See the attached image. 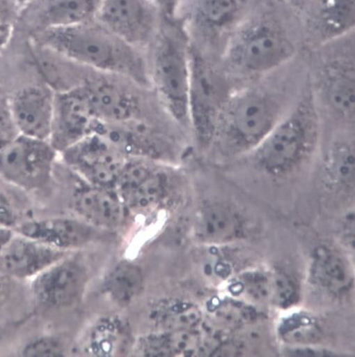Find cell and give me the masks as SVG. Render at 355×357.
<instances>
[{"instance_id":"cell-18","label":"cell","mask_w":355,"mask_h":357,"mask_svg":"<svg viewBox=\"0 0 355 357\" xmlns=\"http://www.w3.org/2000/svg\"><path fill=\"white\" fill-rule=\"evenodd\" d=\"M354 70L351 63H334L325 72L322 82L325 100L337 116L347 122L354 118Z\"/></svg>"},{"instance_id":"cell-30","label":"cell","mask_w":355,"mask_h":357,"mask_svg":"<svg viewBox=\"0 0 355 357\" xmlns=\"http://www.w3.org/2000/svg\"><path fill=\"white\" fill-rule=\"evenodd\" d=\"M16 207L10 196L0 188V226L13 229L18 225Z\"/></svg>"},{"instance_id":"cell-1","label":"cell","mask_w":355,"mask_h":357,"mask_svg":"<svg viewBox=\"0 0 355 357\" xmlns=\"http://www.w3.org/2000/svg\"><path fill=\"white\" fill-rule=\"evenodd\" d=\"M35 44L84 68L130 79L145 85L149 73L136 49L95 20L32 34Z\"/></svg>"},{"instance_id":"cell-12","label":"cell","mask_w":355,"mask_h":357,"mask_svg":"<svg viewBox=\"0 0 355 357\" xmlns=\"http://www.w3.org/2000/svg\"><path fill=\"white\" fill-rule=\"evenodd\" d=\"M55 94L50 84H31L10 97V114L17 135L49 141Z\"/></svg>"},{"instance_id":"cell-5","label":"cell","mask_w":355,"mask_h":357,"mask_svg":"<svg viewBox=\"0 0 355 357\" xmlns=\"http://www.w3.org/2000/svg\"><path fill=\"white\" fill-rule=\"evenodd\" d=\"M295 48L281 26L257 21L237 33L227 50V62L235 70L260 75L278 68L292 58Z\"/></svg>"},{"instance_id":"cell-31","label":"cell","mask_w":355,"mask_h":357,"mask_svg":"<svg viewBox=\"0 0 355 357\" xmlns=\"http://www.w3.org/2000/svg\"><path fill=\"white\" fill-rule=\"evenodd\" d=\"M10 97L0 86V133L12 138L17 135L10 114Z\"/></svg>"},{"instance_id":"cell-14","label":"cell","mask_w":355,"mask_h":357,"mask_svg":"<svg viewBox=\"0 0 355 357\" xmlns=\"http://www.w3.org/2000/svg\"><path fill=\"white\" fill-rule=\"evenodd\" d=\"M65 255V252L15 232L0 255V274L16 282L31 281Z\"/></svg>"},{"instance_id":"cell-25","label":"cell","mask_w":355,"mask_h":357,"mask_svg":"<svg viewBox=\"0 0 355 357\" xmlns=\"http://www.w3.org/2000/svg\"><path fill=\"white\" fill-rule=\"evenodd\" d=\"M142 273L136 266L122 264L109 274L106 290L116 301L126 304L131 302L142 290Z\"/></svg>"},{"instance_id":"cell-36","label":"cell","mask_w":355,"mask_h":357,"mask_svg":"<svg viewBox=\"0 0 355 357\" xmlns=\"http://www.w3.org/2000/svg\"><path fill=\"white\" fill-rule=\"evenodd\" d=\"M15 232L13 229L0 226V255H1L4 247L11 239Z\"/></svg>"},{"instance_id":"cell-23","label":"cell","mask_w":355,"mask_h":357,"mask_svg":"<svg viewBox=\"0 0 355 357\" xmlns=\"http://www.w3.org/2000/svg\"><path fill=\"white\" fill-rule=\"evenodd\" d=\"M169 176L156 169L143 182L123 197L127 207L135 210L152 208L161 202L170 189Z\"/></svg>"},{"instance_id":"cell-35","label":"cell","mask_w":355,"mask_h":357,"mask_svg":"<svg viewBox=\"0 0 355 357\" xmlns=\"http://www.w3.org/2000/svg\"><path fill=\"white\" fill-rule=\"evenodd\" d=\"M12 24L0 22V51L8 43L12 35Z\"/></svg>"},{"instance_id":"cell-28","label":"cell","mask_w":355,"mask_h":357,"mask_svg":"<svg viewBox=\"0 0 355 357\" xmlns=\"http://www.w3.org/2000/svg\"><path fill=\"white\" fill-rule=\"evenodd\" d=\"M157 169L145 160L134 158L127 160L118 176L114 190L123 196L136 188Z\"/></svg>"},{"instance_id":"cell-4","label":"cell","mask_w":355,"mask_h":357,"mask_svg":"<svg viewBox=\"0 0 355 357\" xmlns=\"http://www.w3.org/2000/svg\"><path fill=\"white\" fill-rule=\"evenodd\" d=\"M149 76L162 104L174 120L189 124V92L191 50L184 30L171 25L155 39Z\"/></svg>"},{"instance_id":"cell-37","label":"cell","mask_w":355,"mask_h":357,"mask_svg":"<svg viewBox=\"0 0 355 357\" xmlns=\"http://www.w3.org/2000/svg\"><path fill=\"white\" fill-rule=\"evenodd\" d=\"M10 139L11 138H9L6 135L0 133V148H1L3 145Z\"/></svg>"},{"instance_id":"cell-3","label":"cell","mask_w":355,"mask_h":357,"mask_svg":"<svg viewBox=\"0 0 355 357\" xmlns=\"http://www.w3.org/2000/svg\"><path fill=\"white\" fill-rule=\"evenodd\" d=\"M278 97L251 89L230 94L221 112L212 144L223 155H248L277 125L283 116Z\"/></svg>"},{"instance_id":"cell-29","label":"cell","mask_w":355,"mask_h":357,"mask_svg":"<svg viewBox=\"0 0 355 357\" xmlns=\"http://www.w3.org/2000/svg\"><path fill=\"white\" fill-rule=\"evenodd\" d=\"M66 354L63 342L53 335H41L27 342L19 350L26 357H61Z\"/></svg>"},{"instance_id":"cell-13","label":"cell","mask_w":355,"mask_h":357,"mask_svg":"<svg viewBox=\"0 0 355 357\" xmlns=\"http://www.w3.org/2000/svg\"><path fill=\"white\" fill-rule=\"evenodd\" d=\"M100 0H31L17 18L32 34L70 26L95 19Z\"/></svg>"},{"instance_id":"cell-17","label":"cell","mask_w":355,"mask_h":357,"mask_svg":"<svg viewBox=\"0 0 355 357\" xmlns=\"http://www.w3.org/2000/svg\"><path fill=\"white\" fill-rule=\"evenodd\" d=\"M97 120L109 125L130 123L138 114L139 103L120 86L106 80L88 79L84 82Z\"/></svg>"},{"instance_id":"cell-27","label":"cell","mask_w":355,"mask_h":357,"mask_svg":"<svg viewBox=\"0 0 355 357\" xmlns=\"http://www.w3.org/2000/svg\"><path fill=\"white\" fill-rule=\"evenodd\" d=\"M200 337L191 330L165 332L148 341V353L152 355H184L195 353Z\"/></svg>"},{"instance_id":"cell-21","label":"cell","mask_w":355,"mask_h":357,"mask_svg":"<svg viewBox=\"0 0 355 357\" xmlns=\"http://www.w3.org/2000/svg\"><path fill=\"white\" fill-rule=\"evenodd\" d=\"M240 12L239 0H196L192 17L196 26L219 32L233 24Z\"/></svg>"},{"instance_id":"cell-26","label":"cell","mask_w":355,"mask_h":357,"mask_svg":"<svg viewBox=\"0 0 355 357\" xmlns=\"http://www.w3.org/2000/svg\"><path fill=\"white\" fill-rule=\"evenodd\" d=\"M154 319L165 333L193 329L200 323L201 314L192 303L174 301L159 307Z\"/></svg>"},{"instance_id":"cell-32","label":"cell","mask_w":355,"mask_h":357,"mask_svg":"<svg viewBox=\"0 0 355 357\" xmlns=\"http://www.w3.org/2000/svg\"><path fill=\"white\" fill-rule=\"evenodd\" d=\"M17 6L15 0H0V22L11 24L15 15L19 13L15 11Z\"/></svg>"},{"instance_id":"cell-11","label":"cell","mask_w":355,"mask_h":357,"mask_svg":"<svg viewBox=\"0 0 355 357\" xmlns=\"http://www.w3.org/2000/svg\"><path fill=\"white\" fill-rule=\"evenodd\" d=\"M86 279L80 264L63 258L30 281V292L34 301L42 307L68 308L82 296Z\"/></svg>"},{"instance_id":"cell-7","label":"cell","mask_w":355,"mask_h":357,"mask_svg":"<svg viewBox=\"0 0 355 357\" xmlns=\"http://www.w3.org/2000/svg\"><path fill=\"white\" fill-rule=\"evenodd\" d=\"M230 94L210 66L191 50L189 125L201 144H212L221 112Z\"/></svg>"},{"instance_id":"cell-8","label":"cell","mask_w":355,"mask_h":357,"mask_svg":"<svg viewBox=\"0 0 355 357\" xmlns=\"http://www.w3.org/2000/svg\"><path fill=\"white\" fill-rule=\"evenodd\" d=\"M161 14L153 0H100L95 20L139 49L155 40Z\"/></svg>"},{"instance_id":"cell-39","label":"cell","mask_w":355,"mask_h":357,"mask_svg":"<svg viewBox=\"0 0 355 357\" xmlns=\"http://www.w3.org/2000/svg\"><path fill=\"white\" fill-rule=\"evenodd\" d=\"M2 340H3V336H2L1 332H0V346H1Z\"/></svg>"},{"instance_id":"cell-24","label":"cell","mask_w":355,"mask_h":357,"mask_svg":"<svg viewBox=\"0 0 355 357\" xmlns=\"http://www.w3.org/2000/svg\"><path fill=\"white\" fill-rule=\"evenodd\" d=\"M127 328L116 319H104L90 333L88 348L96 356H113L120 352L127 344Z\"/></svg>"},{"instance_id":"cell-33","label":"cell","mask_w":355,"mask_h":357,"mask_svg":"<svg viewBox=\"0 0 355 357\" xmlns=\"http://www.w3.org/2000/svg\"><path fill=\"white\" fill-rule=\"evenodd\" d=\"M15 282H17L0 274V308L9 301L13 293Z\"/></svg>"},{"instance_id":"cell-19","label":"cell","mask_w":355,"mask_h":357,"mask_svg":"<svg viewBox=\"0 0 355 357\" xmlns=\"http://www.w3.org/2000/svg\"><path fill=\"white\" fill-rule=\"evenodd\" d=\"M324 183L331 189L350 191L355 183V150L351 139H338L328 149L322 166Z\"/></svg>"},{"instance_id":"cell-9","label":"cell","mask_w":355,"mask_h":357,"mask_svg":"<svg viewBox=\"0 0 355 357\" xmlns=\"http://www.w3.org/2000/svg\"><path fill=\"white\" fill-rule=\"evenodd\" d=\"M60 154L77 177L92 185L114 189L128 158L97 132L76 143Z\"/></svg>"},{"instance_id":"cell-6","label":"cell","mask_w":355,"mask_h":357,"mask_svg":"<svg viewBox=\"0 0 355 357\" xmlns=\"http://www.w3.org/2000/svg\"><path fill=\"white\" fill-rule=\"evenodd\" d=\"M59 153L49 140L16 135L0 148V181L24 191L52 181Z\"/></svg>"},{"instance_id":"cell-22","label":"cell","mask_w":355,"mask_h":357,"mask_svg":"<svg viewBox=\"0 0 355 357\" xmlns=\"http://www.w3.org/2000/svg\"><path fill=\"white\" fill-rule=\"evenodd\" d=\"M239 224V214L232 206L223 202L210 201L203 206L198 229L207 239L220 241L233 234Z\"/></svg>"},{"instance_id":"cell-2","label":"cell","mask_w":355,"mask_h":357,"mask_svg":"<svg viewBox=\"0 0 355 357\" xmlns=\"http://www.w3.org/2000/svg\"><path fill=\"white\" fill-rule=\"evenodd\" d=\"M320 120L314 97L307 93L248 155L252 166L274 179L298 173L317 149Z\"/></svg>"},{"instance_id":"cell-10","label":"cell","mask_w":355,"mask_h":357,"mask_svg":"<svg viewBox=\"0 0 355 357\" xmlns=\"http://www.w3.org/2000/svg\"><path fill=\"white\" fill-rule=\"evenodd\" d=\"M97 121L84 83L56 91L49 142L60 154L94 132Z\"/></svg>"},{"instance_id":"cell-20","label":"cell","mask_w":355,"mask_h":357,"mask_svg":"<svg viewBox=\"0 0 355 357\" xmlns=\"http://www.w3.org/2000/svg\"><path fill=\"white\" fill-rule=\"evenodd\" d=\"M313 25L324 41L348 33L355 25V0H319Z\"/></svg>"},{"instance_id":"cell-15","label":"cell","mask_w":355,"mask_h":357,"mask_svg":"<svg viewBox=\"0 0 355 357\" xmlns=\"http://www.w3.org/2000/svg\"><path fill=\"white\" fill-rule=\"evenodd\" d=\"M15 231L65 252L85 246L95 235L90 223L70 217L24 221L18 224Z\"/></svg>"},{"instance_id":"cell-38","label":"cell","mask_w":355,"mask_h":357,"mask_svg":"<svg viewBox=\"0 0 355 357\" xmlns=\"http://www.w3.org/2000/svg\"><path fill=\"white\" fill-rule=\"evenodd\" d=\"M30 1L31 0H15V2L20 8H22V6H24Z\"/></svg>"},{"instance_id":"cell-16","label":"cell","mask_w":355,"mask_h":357,"mask_svg":"<svg viewBox=\"0 0 355 357\" xmlns=\"http://www.w3.org/2000/svg\"><path fill=\"white\" fill-rule=\"evenodd\" d=\"M71 206L82 220L104 227L120 225L125 218L127 208L121 195L114 189L92 185L84 181L73 190Z\"/></svg>"},{"instance_id":"cell-34","label":"cell","mask_w":355,"mask_h":357,"mask_svg":"<svg viewBox=\"0 0 355 357\" xmlns=\"http://www.w3.org/2000/svg\"><path fill=\"white\" fill-rule=\"evenodd\" d=\"M182 0H153L163 14L172 18L177 13Z\"/></svg>"}]
</instances>
